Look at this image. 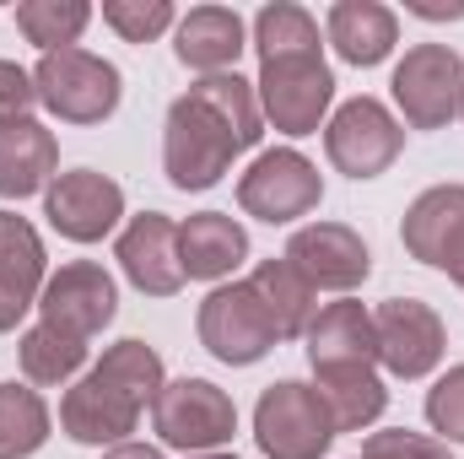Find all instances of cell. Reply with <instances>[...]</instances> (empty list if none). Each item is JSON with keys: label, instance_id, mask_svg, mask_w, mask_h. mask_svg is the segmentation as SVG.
I'll list each match as a JSON object with an SVG mask.
<instances>
[{"label": "cell", "instance_id": "6da1fadb", "mask_svg": "<svg viewBox=\"0 0 464 459\" xmlns=\"http://www.w3.org/2000/svg\"><path fill=\"white\" fill-rule=\"evenodd\" d=\"M259 135H265V114H259L254 82H243L237 71L200 76L184 98L168 103V124H162V173H168V184L184 190V195L217 190L232 173V162L259 146Z\"/></svg>", "mask_w": 464, "mask_h": 459}, {"label": "cell", "instance_id": "7a4b0ae2", "mask_svg": "<svg viewBox=\"0 0 464 459\" xmlns=\"http://www.w3.org/2000/svg\"><path fill=\"white\" fill-rule=\"evenodd\" d=\"M168 384V367L157 356V346L124 336L103 351V362L76 378L60 400V433L71 444H87V449H114L130 444V433L140 427V411L157 405Z\"/></svg>", "mask_w": 464, "mask_h": 459}, {"label": "cell", "instance_id": "3957f363", "mask_svg": "<svg viewBox=\"0 0 464 459\" xmlns=\"http://www.w3.org/2000/svg\"><path fill=\"white\" fill-rule=\"evenodd\" d=\"M33 87H38V103L60 124H103V119H114L119 98H124L119 65L82 44L44 54L33 65Z\"/></svg>", "mask_w": 464, "mask_h": 459}, {"label": "cell", "instance_id": "277c9868", "mask_svg": "<svg viewBox=\"0 0 464 459\" xmlns=\"http://www.w3.org/2000/svg\"><path fill=\"white\" fill-rule=\"evenodd\" d=\"M335 438L341 433L324 395L303 378H276L254 400V444L265 459H324Z\"/></svg>", "mask_w": 464, "mask_h": 459}, {"label": "cell", "instance_id": "5b68a950", "mask_svg": "<svg viewBox=\"0 0 464 459\" xmlns=\"http://www.w3.org/2000/svg\"><path fill=\"white\" fill-rule=\"evenodd\" d=\"M259 114L281 135H319L335 114V71L324 65V54H286V60H265L259 65Z\"/></svg>", "mask_w": 464, "mask_h": 459}, {"label": "cell", "instance_id": "8992f818", "mask_svg": "<svg viewBox=\"0 0 464 459\" xmlns=\"http://www.w3.org/2000/svg\"><path fill=\"white\" fill-rule=\"evenodd\" d=\"M151 433L162 449L217 454L237 433V405L211 378H173V384H162V395L151 405Z\"/></svg>", "mask_w": 464, "mask_h": 459}, {"label": "cell", "instance_id": "52a82bcc", "mask_svg": "<svg viewBox=\"0 0 464 459\" xmlns=\"http://www.w3.org/2000/svg\"><path fill=\"white\" fill-rule=\"evenodd\" d=\"M319 200H324L319 162H308L297 146H270L237 173V206L270 228H286V222L319 211Z\"/></svg>", "mask_w": 464, "mask_h": 459}, {"label": "cell", "instance_id": "ba28073f", "mask_svg": "<svg viewBox=\"0 0 464 459\" xmlns=\"http://www.w3.org/2000/svg\"><path fill=\"white\" fill-rule=\"evenodd\" d=\"M324 151H330V162H335V173H346V179H378V173H389L394 162H400V151H405V124L394 119L389 103H378V98H346L330 124H324Z\"/></svg>", "mask_w": 464, "mask_h": 459}, {"label": "cell", "instance_id": "9c48e42d", "mask_svg": "<svg viewBox=\"0 0 464 459\" xmlns=\"http://www.w3.org/2000/svg\"><path fill=\"white\" fill-rule=\"evenodd\" d=\"M394 109L411 130H449V119H459V93H464V60L454 44H416L405 49V60L394 65Z\"/></svg>", "mask_w": 464, "mask_h": 459}, {"label": "cell", "instance_id": "30bf717a", "mask_svg": "<svg viewBox=\"0 0 464 459\" xmlns=\"http://www.w3.org/2000/svg\"><path fill=\"white\" fill-rule=\"evenodd\" d=\"M195 330H200V346L217 362H227V367H254V362H265L281 346L270 314H265V303L254 298L248 281L211 287L206 303H200V314H195Z\"/></svg>", "mask_w": 464, "mask_h": 459}, {"label": "cell", "instance_id": "8fae6325", "mask_svg": "<svg viewBox=\"0 0 464 459\" xmlns=\"http://www.w3.org/2000/svg\"><path fill=\"white\" fill-rule=\"evenodd\" d=\"M372 336H378V367L389 378H405V384L427 378L443 362V351H449V330H443L438 308L421 303V298L378 303L372 308Z\"/></svg>", "mask_w": 464, "mask_h": 459}, {"label": "cell", "instance_id": "7c38bea8", "mask_svg": "<svg viewBox=\"0 0 464 459\" xmlns=\"http://www.w3.org/2000/svg\"><path fill=\"white\" fill-rule=\"evenodd\" d=\"M38 314H44V325L65 330V336H76V341H92V336H103V330L114 325L119 287L98 259H65V265L44 281Z\"/></svg>", "mask_w": 464, "mask_h": 459}, {"label": "cell", "instance_id": "4fadbf2b", "mask_svg": "<svg viewBox=\"0 0 464 459\" xmlns=\"http://www.w3.org/2000/svg\"><path fill=\"white\" fill-rule=\"evenodd\" d=\"M281 259L314 287V292H341L351 298L367 276H372V249L362 243V232L346 222H308L286 238Z\"/></svg>", "mask_w": 464, "mask_h": 459}, {"label": "cell", "instance_id": "5bb4252c", "mask_svg": "<svg viewBox=\"0 0 464 459\" xmlns=\"http://www.w3.org/2000/svg\"><path fill=\"white\" fill-rule=\"evenodd\" d=\"M44 217L71 243H103L124 222V190L98 168H65L44 190Z\"/></svg>", "mask_w": 464, "mask_h": 459}, {"label": "cell", "instance_id": "9a60e30c", "mask_svg": "<svg viewBox=\"0 0 464 459\" xmlns=\"http://www.w3.org/2000/svg\"><path fill=\"white\" fill-rule=\"evenodd\" d=\"M400 243L411 259L443 270L464 287V184H432L405 206Z\"/></svg>", "mask_w": 464, "mask_h": 459}, {"label": "cell", "instance_id": "2e32d148", "mask_svg": "<svg viewBox=\"0 0 464 459\" xmlns=\"http://www.w3.org/2000/svg\"><path fill=\"white\" fill-rule=\"evenodd\" d=\"M114 259L124 281L140 298H173L184 287V265H179V222L162 211H140L130 217L114 243Z\"/></svg>", "mask_w": 464, "mask_h": 459}, {"label": "cell", "instance_id": "e0dca14e", "mask_svg": "<svg viewBox=\"0 0 464 459\" xmlns=\"http://www.w3.org/2000/svg\"><path fill=\"white\" fill-rule=\"evenodd\" d=\"M308 367L314 378L324 373H362L378 367V336H372V308H362L356 298L324 303L308 325Z\"/></svg>", "mask_w": 464, "mask_h": 459}, {"label": "cell", "instance_id": "ac0fdd59", "mask_svg": "<svg viewBox=\"0 0 464 459\" xmlns=\"http://www.w3.org/2000/svg\"><path fill=\"white\" fill-rule=\"evenodd\" d=\"M44 281H49V254L38 228L16 211H0V336L16 330L27 308H38Z\"/></svg>", "mask_w": 464, "mask_h": 459}, {"label": "cell", "instance_id": "d6986e66", "mask_svg": "<svg viewBox=\"0 0 464 459\" xmlns=\"http://www.w3.org/2000/svg\"><path fill=\"white\" fill-rule=\"evenodd\" d=\"M60 173V141L44 119H5L0 124V200L44 195Z\"/></svg>", "mask_w": 464, "mask_h": 459}, {"label": "cell", "instance_id": "ffe728a7", "mask_svg": "<svg viewBox=\"0 0 464 459\" xmlns=\"http://www.w3.org/2000/svg\"><path fill=\"white\" fill-rule=\"evenodd\" d=\"M243 49H248V27H243V16L232 5H195L173 27V54L195 76H222V71H232Z\"/></svg>", "mask_w": 464, "mask_h": 459}, {"label": "cell", "instance_id": "44dd1931", "mask_svg": "<svg viewBox=\"0 0 464 459\" xmlns=\"http://www.w3.org/2000/svg\"><path fill=\"white\" fill-rule=\"evenodd\" d=\"M248 259V228L227 211H195L179 222V265L184 281H227Z\"/></svg>", "mask_w": 464, "mask_h": 459}, {"label": "cell", "instance_id": "7402d4cb", "mask_svg": "<svg viewBox=\"0 0 464 459\" xmlns=\"http://www.w3.org/2000/svg\"><path fill=\"white\" fill-rule=\"evenodd\" d=\"M324 38H330V49H335L346 65L367 71V65H383V60L394 54V44H400V16H394L383 0H335L330 16H324Z\"/></svg>", "mask_w": 464, "mask_h": 459}, {"label": "cell", "instance_id": "603a6c76", "mask_svg": "<svg viewBox=\"0 0 464 459\" xmlns=\"http://www.w3.org/2000/svg\"><path fill=\"white\" fill-rule=\"evenodd\" d=\"M248 287H254V298L265 303V314H270V325H276L281 341H303V336H308V325H314V314H319V292H314L286 259H259L254 276H248Z\"/></svg>", "mask_w": 464, "mask_h": 459}, {"label": "cell", "instance_id": "cb8c5ba5", "mask_svg": "<svg viewBox=\"0 0 464 459\" xmlns=\"http://www.w3.org/2000/svg\"><path fill=\"white\" fill-rule=\"evenodd\" d=\"M248 44H254L259 65H265V60H286V54H324L314 11L297 5V0H270V5H259V11H254V27H248Z\"/></svg>", "mask_w": 464, "mask_h": 459}, {"label": "cell", "instance_id": "d4e9b609", "mask_svg": "<svg viewBox=\"0 0 464 459\" xmlns=\"http://www.w3.org/2000/svg\"><path fill=\"white\" fill-rule=\"evenodd\" d=\"M49 427H54L49 400L33 384L5 378L0 384V459H33L49 444Z\"/></svg>", "mask_w": 464, "mask_h": 459}, {"label": "cell", "instance_id": "484cf974", "mask_svg": "<svg viewBox=\"0 0 464 459\" xmlns=\"http://www.w3.org/2000/svg\"><path fill=\"white\" fill-rule=\"evenodd\" d=\"M16 362H22V378L27 384L54 389V384H71L87 367V341H76V336H65V330H54V325L38 319L33 330H22Z\"/></svg>", "mask_w": 464, "mask_h": 459}, {"label": "cell", "instance_id": "4316f807", "mask_svg": "<svg viewBox=\"0 0 464 459\" xmlns=\"http://www.w3.org/2000/svg\"><path fill=\"white\" fill-rule=\"evenodd\" d=\"M314 389L324 395L330 416H335V433H367L383 411H389V389L378 378V367H362V373H324L314 378Z\"/></svg>", "mask_w": 464, "mask_h": 459}, {"label": "cell", "instance_id": "83f0119b", "mask_svg": "<svg viewBox=\"0 0 464 459\" xmlns=\"http://www.w3.org/2000/svg\"><path fill=\"white\" fill-rule=\"evenodd\" d=\"M92 5L87 0H22L16 5V33L27 44H38L44 54L54 49H76V38L87 33Z\"/></svg>", "mask_w": 464, "mask_h": 459}, {"label": "cell", "instance_id": "f1b7e54d", "mask_svg": "<svg viewBox=\"0 0 464 459\" xmlns=\"http://www.w3.org/2000/svg\"><path fill=\"white\" fill-rule=\"evenodd\" d=\"M103 22L124 44H157L168 27H179L173 0H103Z\"/></svg>", "mask_w": 464, "mask_h": 459}, {"label": "cell", "instance_id": "f546056e", "mask_svg": "<svg viewBox=\"0 0 464 459\" xmlns=\"http://www.w3.org/2000/svg\"><path fill=\"white\" fill-rule=\"evenodd\" d=\"M427 427L454 449L464 444V362H454L432 389H427Z\"/></svg>", "mask_w": 464, "mask_h": 459}, {"label": "cell", "instance_id": "4dcf8cb0", "mask_svg": "<svg viewBox=\"0 0 464 459\" xmlns=\"http://www.w3.org/2000/svg\"><path fill=\"white\" fill-rule=\"evenodd\" d=\"M356 459H454V449L443 438H427V433H411V427H383L362 444Z\"/></svg>", "mask_w": 464, "mask_h": 459}, {"label": "cell", "instance_id": "1f68e13d", "mask_svg": "<svg viewBox=\"0 0 464 459\" xmlns=\"http://www.w3.org/2000/svg\"><path fill=\"white\" fill-rule=\"evenodd\" d=\"M33 109H38L33 71H22L16 60H0V124L5 119H33Z\"/></svg>", "mask_w": 464, "mask_h": 459}, {"label": "cell", "instance_id": "d6a6232c", "mask_svg": "<svg viewBox=\"0 0 464 459\" xmlns=\"http://www.w3.org/2000/svg\"><path fill=\"white\" fill-rule=\"evenodd\" d=\"M103 459H168L162 449H151V444H114V449H103Z\"/></svg>", "mask_w": 464, "mask_h": 459}, {"label": "cell", "instance_id": "836d02e7", "mask_svg": "<svg viewBox=\"0 0 464 459\" xmlns=\"http://www.w3.org/2000/svg\"><path fill=\"white\" fill-rule=\"evenodd\" d=\"M411 11L427 16V22H443V16H464V0L459 5H421V0H411Z\"/></svg>", "mask_w": 464, "mask_h": 459}, {"label": "cell", "instance_id": "e575fe53", "mask_svg": "<svg viewBox=\"0 0 464 459\" xmlns=\"http://www.w3.org/2000/svg\"><path fill=\"white\" fill-rule=\"evenodd\" d=\"M189 459H237V454H227V449H217V454H189Z\"/></svg>", "mask_w": 464, "mask_h": 459}, {"label": "cell", "instance_id": "d590c367", "mask_svg": "<svg viewBox=\"0 0 464 459\" xmlns=\"http://www.w3.org/2000/svg\"><path fill=\"white\" fill-rule=\"evenodd\" d=\"M459 119H464V93H459Z\"/></svg>", "mask_w": 464, "mask_h": 459}]
</instances>
